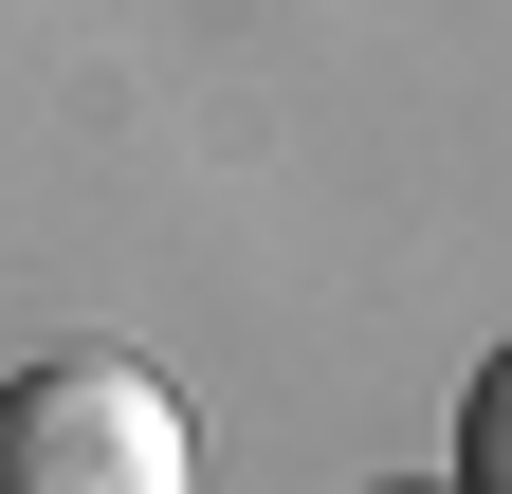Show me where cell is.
Listing matches in <instances>:
<instances>
[{
	"mask_svg": "<svg viewBox=\"0 0 512 494\" xmlns=\"http://www.w3.org/2000/svg\"><path fill=\"white\" fill-rule=\"evenodd\" d=\"M0 494H202V421L128 348H37L0 385Z\"/></svg>",
	"mask_w": 512,
	"mask_h": 494,
	"instance_id": "obj_1",
	"label": "cell"
},
{
	"mask_svg": "<svg viewBox=\"0 0 512 494\" xmlns=\"http://www.w3.org/2000/svg\"><path fill=\"white\" fill-rule=\"evenodd\" d=\"M458 494H512V348L476 366V403H458Z\"/></svg>",
	"mask_w": 512,
	"mask_h": 494,
	"instance_id": "obj_2",
	"label": "cell"
}]
</instances>
